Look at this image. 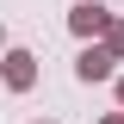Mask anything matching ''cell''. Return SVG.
Returning <instances> with one entry per match:
<instances>
[{"instance_id":"cell-1","label":"cell","mask_w":124,"mask_h":124,"mask_svg":"<svg viewBox=\"0 0 124 124\" xmlns=\"http://www.w3.org/2000/svg\"><path fill=\"white\" fill-rule=\"evenodd\" d=\"M81 75H87V81H106L112 75V56H106V50H87V56H81Z\"/></svg>"},{"instance_id":"cell-3","label":"cell","mask_w":124,"mask_h":124,"mask_svg":"<svg viewBox=\"0 0 124 124\" xmlns=\"http://www.w3.org/2000/svg\"><path fill=\"white\" fill-rule=\"evenodd\" d=\"M6 81L25 87V81H31V56H13V62H6Z\"/></svg>"},{"instance_id":"cell-2","label":"cell","mask_w":124,"mask_h":124,"mask_svg":"<svg viewBox=\"0 0 124 124\" xmlns=\"http://www.w3.org/2000/svg\"><path fill=\"white\" fill-rule=\"evenodd\" d=\"M99 25H106L99 6H81V13H75V31H99Z\"/></svg>"}]
</instances>
